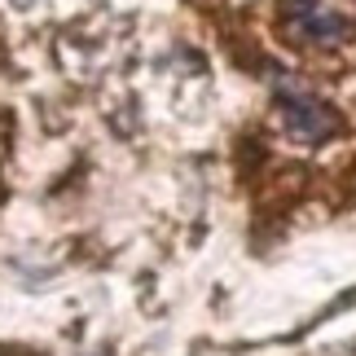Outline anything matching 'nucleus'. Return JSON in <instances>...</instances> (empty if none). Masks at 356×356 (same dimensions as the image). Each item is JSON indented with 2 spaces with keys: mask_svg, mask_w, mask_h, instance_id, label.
<instances>
[{
  "mask_svg": "<svg viewBox=\"0 0 356 356\" xmlns=\"http://www.w3.org/2000/svg\"><path fill=\"white\" fill-rule=\"evenodd\" d=\"M273 92H277L286 132H291L299 145H317V141H325V136L339 128V115H334L308 84H299L295 75L277 71V75H273Z\"/></svg>",
  "mask_w": 356,
  "mask_h": 356,
  "instance_id": "1",
  "label": "nucleus"
},
{
  "mask_svg": "<svg viewBox=\"0 0 356 356\" xmlns=\"http://www.w3.org/2000/svg\"><path fill=\"white\" fill-rule=\"evenodd\" d=\"M286 35L299 44H339L348 35V13L330 0H286Z\"/></svg>",
  "mask_w": 356,
  "mask_h": 356,
  "instance_id": "2",
  "label": "nucleus"
},
{
  "mask_svg": "<svg viewBox=\"0 0 356 356\" xmlns=\"http://www.w3.org/2000/svg\"><path fill=\"white\" fill-rule=\"evenodd\" d=\"M0 356H9V352H0Z\"/></svg>",
  "mask_w": 356,
  "mask_h": 356,
  "instance_id": "3",
  "label": "nucleus"
}]
</instances>
